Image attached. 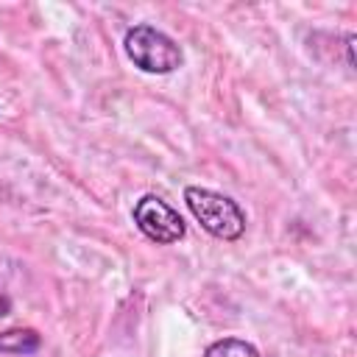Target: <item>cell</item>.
Masks as SVG:
<instances>
[{"mask_svg": "<svg viewBox=\"0 0 357 357\" xmlns=\"http://www.w3.org/2000/svg\"><path fill=\"white\" fill-rule=\"evenodd\" d=\"M184 201L187 209L192 212V218L201 223V229L218 240L234 243L243 237L245 231V212L240 209V204L223 192L206 190V187H187L184 190Z\"/></svg>", "mask_w": 357, "mask_h": 357, "instance_id": "1", "label": "cell"}, {"mask_svg": "<svg viewBox=\"0 0 357 357\" xmlns=\"http://www.w3.org/2000/svg\"><path fill=\"white\" fill-rule=\"evenodd\" d=\"M123 47H126V56L134 61V67L151 75H167L184 64V53L178 42L148 22L128 28Z\"/></svg>", "mask_w": 357, "mask_h": 357, "instance_id": "2", "label": "cell"}, {"mask_svg": "<svg viewBox=\"0 0 357 357\" xmlns=\"http://www.w3.org/2000/svg\"><path fill=\"white\" fill-rule=\"evenodd\" d=\"M134 223L148 240H153L159 245L178 243L187 231L181 215L167 201H162L159 195H142L134 204Z\"/></svg>", "mask_w": 357, "mask_h": 357, "instance_id": "3", "label": "cell"}, {"mask_svg": "<svg viewBox=\"0 0 357 357\" xmlns=\"http://www.w3.org/2000/svg\"><path fill=\"white\" fill-rule=\"evenodd\" d=\"M39 346H42V335L36 329L17 326V329L0 332V351L3 354H33V351H39Z\"/></svg>", "mask_w": 357, "mask_h": 357, "instance_id": "4", "label": "cell"}, {"mask_svg": "<svg viewBox=\"0 0 357 357\" xmlns=\"http://www.w3.org/2000/svg\"><path fill=\"white\" fill-rule=\"evenodd\" d=\"M204 357H259V351H257V346L248 343V340L223 337V340H215L212 346H206Z\"/></svg>", "mask_w": 357, "mask_h": 357, "instance_id": "5", "label": "cell"}, {"mask_svg": "<svg viewBox=\"0 0 357 357\" xmlns=\"http://www.w3.org/2000/svg\"><path fill=\"white\" fill-rule=\"evenodd\" d=\"M346 61H349V67H354V33L346 36Z\"/></svg>", "mask_w": 357, "mask_h": 357, "instance_id": "6", "label": "cell"}, {"mask_svg": "<svg viewBox=\"0 0 357 357\" xmlns=\"http://www.w3.org/2000/svg\"><path fill=\"white\" fill-rule=\"evenodd\" d=\"M11 312V298L3 293V287H0V318H6Z\"/></svg>", "mask_w": 357, "mask_h": 357, "instance_id": "7", "label": "cell"}]
</instances>
